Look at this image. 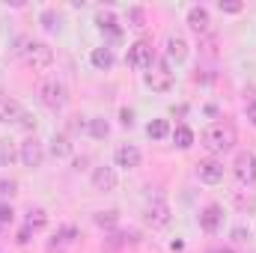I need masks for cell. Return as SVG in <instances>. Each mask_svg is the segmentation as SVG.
Returning <instances> with one entry per match:
<instances>
[{"instance_id":"1","label":"cell","mask_w":256,"mask_h":253,"mask_svg":"<svg viewBox=\"0 0 256 253\" xmlns=\"http://www.w3.org/2000/svg\"><path fill=\"white\" fill-rule=\"evenodd\" d=\"M202 146L208 152H214V155L230 152L236 146V128L230 126V122H212V126L202 131Z\"/></svg>"},{"instance_id":"2","label":"cell","mask_w":256,"mask_h":253,"mask_svg":"<svg viewBox=\"0 0 256 253\" xmlns=\"http://www.w3.org/2000/svg\"><path fill=\"white\" fill-rule=\"evenodd\" d=\"M146 86H152L155 92H167L173 86V72H170V66L164 60H155L152 68L146 72Z\"/></svg>"},{"instance_id":"3","label":"cell","mask_w":256,"mask_h":253,"mask_svg":"<svg viewBox=\"0 0 256 253\" xmlns=\"http://www.w3.org/2000/svg\"><path fill=\"white\" fill-rule=\"evenodd\" d=\"M232 173L242 185H254L256 182V158L254 152H238L236 155V164H232Z\"/></svg>"},{"instance_id":"4","label":"cell","mask_w":256,"mask_h":253,"mask_svg":"<svg viewBox=\"0 0 256 253\" xmlns=\"http://www.w3.org/2000/svg\"><path fill=\"white\" fill-rule=\"evenodd\" d=\"M39 98H42V104L45 108H51V110H60L66 104V86L60 80H45L42 84V90H39Z\"/></svg>"},{"instance_id":"5","label":"cell","mask_w":256,"mask_h":253,"mask_svg":"<svg viewBox=\"0 0 256 253\" xmlns=\"http://www.w3.org/2000/svg\"><path fill=\"white\" fill-rule=\"evenodd\" d=\"M128 66L131 68H152L155 63V54H152V45L149 42H134L131 48H128Z\"/></svg>"},{"instance_id":"6","label":"cell","mask_w":256,"mask_h":253,"mask_svg":"<svg viewBox=\"0 0 256 253\" xmlns=\"http://www.w3.org/2000/svg\"><path fill=\"white\" fill-rule=\"evenodd\" d=\"M24 57H27V63L33 66V68H48L51 60H54V54H51V48L45 42H30L27 51H24Z\"/></svg>"},{"instance_id":"7","label":"cell","mask_w":256,"mask_h":253,"mask_svg":"<svg viewBox=\"0 0 256 253\" xmlns=\"http://www.w3.org/2000/svg\"><path fill=\"white\" fill-rule=\"evenodd\" d=\"M167 220H170V206L164 200H152L146 206V224L152 230H161V226H167Z\"/></svg>"},{"instance_id":"8","label":"cell","mask_w":256,"mask_h":253,"mask_svg":"<svg viewBox=\"0 0 256 253\" xmlns=\"http://www.w3.org/2000/svg\"><path fill=\"white\" fill-rule=\"evenodd\" d=\"M42 158H45V152H42L39 140L21 143V161H24V167H42Z\"/></svg>"},{"instance_id":"9","label":"cell","mask_w":256,"mask_h":253,"mask_svg":"<svg viewBox=\"0 0 256 253\" xmlns=\"http://www.w3.org/2000/svg\"><path fill=\"white\" fill-rule=\"evenodd\" d=\"M114 158H116V167H122V170H134V167L140 164V149L131 146V143H126V146H120V149L114 152Z\"/></svg>"},{"instance_id":"10","label":"cell","mask_w":256,"mask_h":253,"mask_svg":"<svg viewBox=\"0 0 256 253\" xmlns=\"http://www.w3.org/2000/svg\"><path fill=\"white\" fill-rule=\"evenodd\" d=\"M188 24H191V30L196 36H206L212 30V18H208V12L202 6H194L191 12H188Z\"/></svg>"},{"instance_id":"11","label":"cell","mask_w":256,"mask_h":253,"mask_svg":"<svg viewBox=\"0 0 256 253\" xmlns=\"http://www.w3.org/2000/svg\"><path fill=\"white\" fill-rule=\"evenodd\" d=\"M200 179H202L206 185H218V182L224 179V164L214 161V158L202 161V164H200Z\"/></svg>"},{"instance_id":"12","label":"cell","mask_w":256,"mask_h":253,"mask_svg":"<svg viewBox=\"0 0 256 253\" xmlns=\"http://www.w3.org/2000/svg\"><path fill=\"white\" fill-rule=\"evenodd\" d=\"M167 57L176 60V63H182V60L188 57V42H185V36H179V33L167 36Z\"/></svg>"},{"instance_id":"13","label":"cell","mask_w":256,"mask_h":253,"mask_svg":"<svg viewBox=\"0 0 256 253\" xmlns=\"http://www.w3.org/2000/svg\"><path fill=\"white\" fill-rule=\"evenodd\" d=\"M92 188L96 190H114L116 188V173L110 167H96L92 173Z\"/></svg>"},{"instance_id":"14","label":"cell","mask_w":256,"mask_h":253,"mask_svg":"<svg viewBox=\"0 0 256 253\" xmlns=\"http://www.w3.org/2000/svg\"><path fill=\"white\" fill-rule=\"evenodd\" d=\"M21 116H24L21 104L15 98H9V96H0V122H15Z\"/></svg>"},{"instance_id":"15","label":"cell","mask_w":256,"mask_h":253,"mask_svg":"<svg viewBox=\"0 0 256 253\" xmlns=\"http://www.w3.org/2000/svg\"><path fill=\"white\" fill-rule=\"evenodd\" d=\"M74 238H78V230H74V226H63V230L54 236V242L48 244V253H63Z\"/></svg>"},{"instance_id":"16","label":"cell","mask_w":256,"mask_h":253,"mask_svg":"<svg viewBox=\"0 0 256 253\" xmlns=\"http://www.w3.org/2000/svg\"><path fill=\"white\" fill-rule=\"evenodd\" d=\"M220 220H224V212H220L218 206H208V208L200 214V226H202L206 232H214V230L220 226Z\"/></svg>"},{"instance_id":"17","label":"cell","mask_w":256,"mask_h":253,"mask_svg":"<svg viewBox=\"0 0 256 253\" xmlns=\"http://www.w3.org/2000/svg\"><path fill=\"white\" fill-rule=\"evenodd\" d=\"M96 24H98V30H104V33H110V36H120L116 15H114L110 9H98V15H96Z\"/></svg>"},{"instance_id":"18","label":"cell","mask_w":256,"mask_h":253,"mask_svg":"<svg viewBox=\"0 0 256 253\" xmlns=\"http://www.w3.org/2000/svg\"><path fill=\"white\" fill-rule=\"evenodd\" d=\"M90 60H92L96 68H110V66H114V51H110V48H96V51L90 54Z\"/></svg>"},{"instance_id":"19","label":"cell","mask_w":256,"mask_h":253,"mask_svg":"<svg viewBox=\"0 0 256 253\" xmlns=\"http://www.w3.org/2000/svg\"><path fill=\"white\" fill-rule=\"evenodd\" d=\"M232 200H236V206H238L242 212H244V208L250 212V208L256 206V190H248V185H244L242 190H236V194H232Z\"/></svg>"},{"instance_id":"20","label":"cell","mask_w":256,"mask_h":253,"mask_svg":"<svg viewBox=\"0 0 256 253\" xmlns=\"http://www.w3.org/2000/svg\"><path fill=\"white\" fill-rule=\"evenodd\" d=\"M146 134H149L152 140H164V137L170 134V122H167V120H152V122L146 126Z\"/></svg>"},{"instance_id":"21","label":"cell","mask_w":256,"mask_h":253,"mask_svg":"<svg viewBox=\"0 0 256 253\" xmlns=\"http://www.w3.org/2000/svg\"><path fill=\"white\" fill-rule=\"evenodd\" d=\"M173 140H176V146L179 149H188L194 143V131L188 126H176V131H173Z\"/></svg>"},{"instance_id":"22","label":"cell","mask_w":256,"mask_h":253,"mask_svg":"<svg viewBox=\"0 0 256 253\" xmlns=\"http://www.w3.org/2000/svg\"><path fill=\"white\" fill-rule=\"evenodd\" d=\"M51 152H54L57 158H66V155L72 152V143H68V137H66V134H57V137L51 140Z\"/></svg>"},{"instance_id":"23","label":"cell","mask_w":256,"mask_h":253,"mask_svg":"<svg viewBox=\"0 0 256 253\" xmlns=\"http://www.w3.org/2000/svg\"><path fill=\"white\" fill-rule=\"evenodd\" d=\"M143 21H146L143 9H140V6H131V9H128V27H134V30H143V27H146Z\"/></svg>"},{"instance_id":"24","label":"cell","mask_w":256,"mask_h":253,"mask_svg":"<svg viewBox=\"0 0 256 253\" xmlns=\"http://www.w3.org/2000/svg\"><path fill=\"white\" fill-rule=\"evenodd\" d=\"M12 161H15V149H12V143H9V140H0V164L9 167Z\"/></svg>"},{"instance_id":"25","label":"cell","mask_w":256,"mask_h":253,"mask_svg":"<svg viewBox=\"0 0 256 253\" xmlns=\"http://www.w3.org/2000/svg\"><path fill=\"white\" fill-rule=\"evenodd\" d=\"M90 134H92V137H108V131H110V126H108V122H104V120H98V116H96V120H90Z\"/></svg>"},{"instance_id":"26","label":"cell","mask_w":256,"mask_h":253,"mask_svg":"<svg viewBox=\"0 0 256 253\" xmlns=\"http://www.w3.org/2000/svg\"><path fill=\"white\" fill-rule=\"evenodd\" d=\"M45 224H48V214H45L42 208L30 212V218H27V226H30V230H39V226H45Z\"/></svg>"},{"instance_id":"27","label":"cell","mask_w":256,"mask_h":253,"mask_svg":"<svg viewBox=\"0 0 256 253\" xmlns=\"http://www.w3.org/2000/svg\"><path fill=\"white\" fill-rule=\"evenodd\" d=\"M96 224L98 226H114L116 224V212H98L96 214Z\"/></svg>"},{"instance_id":"28","label":"cell","mask_w":256,"mask_h":253,"mask_svg":"<svg viewBox=\"0 0 256 253\" xmlns=\"http://www.w3.org/2000/svg\"><path fill=\"white\" fill-rule=\"evenodd\" d=\"M42 24H45L48 30H57V24H60V18H57V15H54V12L48 9V12H42Z\"/></svg>"},{"instance_id":"29","label":"cell","mask_w":256,"mask_h":253,"mask_svg":"<svg viewBox=\"0 0 256 253\" xmlns=\"http://www.w3.org/2000/svg\"><path fill=\"white\" fill-rule=\"evenodd\" d=\"M12 218H15V212H12V206H6V202H0V224H12Z\"/></svg>"},{"instance_id":"30","label":"cell","mask_w":256,"mask_h":253,"mask_svg":"<svg viewBox=\"0 0 256 253\" xmlns=\"http://www.w3.org/2000/svg\"><path fill=\"white\" fill-rule=\"evenodd\" d=\"M218 6H220V12H242V3H236V0H220Z\"/></svg>"},{"instance_id":"31","label":"cell","mask_w":256,"mask_h":253,"mask_svg":"<svg viewBox=\"0 0 256 253\" xmlns=\"http://www.w3.org/2000/svg\"><path fill=\"white\" fill-rule=\"evenodd\" d=\"M120 120H122V126H126V128H131V122H134V114H131L128 108H122V110H120Z\"/></svg>"},{"instance_id":"32","label":"cell","mask_w":256,"mask_h":253,"mask_svg":"<svg viewBox=\"0 0 256 253\" xmlns=\"http://www.w3.org/2000/svg\"><path fill=\"white\" fill-rule=\"evenodd\" d=\"M0 194H15V182H6V179H0Z\"/></svg>"},{"instance_id":"33","label":"cell","mask_w":256,"mask_h":253,"mask_svg":"<svg viewBox=\"0 0 256 253\" xmlns=\"http://www.w3.org/2000/svg\"><path fill=\"white\" fill-rule=\"evenodd\" d=\"M18 242H21V244H27V242H30V226H24V230L18 232Z\"/></svg>"},{"instance_id":"34","label":"cell","mask_w":256,"mask_h":253,"mask_svg":"<svg viewBox=\"0 0 256 253\" xmlns=\"http://www.w3.org/2000/svg\"><path fill=\"white\" fill-rule=\"evenodd\" d=\"M21 126H24V128H36V120H33V116H27V114H24V116H21Z\"/></svg>"},{"instance_id":"35","label":"cell","mask_w":256,"mask_h":253,"mask_svg":"<svg viewBox=\"0 0 256 253\" xmlns=\"http://www.w3.org/2000/svg\"><path fill=\"white\" fill-rule=\"evenodd\" d=\"M244 236H248V232H244V230H242V226H238V230H236V232H232V238H236V242H248V238H244Z\"/></svg>"},{"instance_id":"36","label":"cell","mask_w":256,"mask_h":253,"mask_svg":"<svg viewBox=\"0 0 256 253\" xmlns=\"http://www.w3.org/2000/svg\"><path fill=\"white\" fill-rule=\"evenodd\" d=\"M248 116L256 122V104H248Z\"/></svg>"},{"instance_id":"37","label":"cell","mask_w":256,"mask_h":253,"mask_svg":"<svg viewBox=\"0 0 256 253\" xmlns=\"http://www.w3.org/2000/svg\"><path fill=\"white\" fill-rule=\"evenodd\" d=\"M218 253H232V250H218Z\"/></svg>"}]
</instances>
